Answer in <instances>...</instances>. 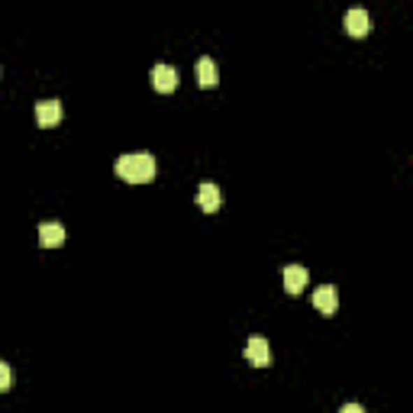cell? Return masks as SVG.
Returning a JSON list of instances; mask_svg holds the SVG:
<instances>
[{
  "mask_svg": "<svg viewBox=\"0 0 413 413\" xmlns=\"http://www.w3.org/2000/svg\"><path fill=\"white\" fill-rule=\"evenodd\" d=\"M117 175L129 184H149L155 175H159V161L149 152H129L117 159Z\"/></svg>",
  "mask_w": 413,
  "mask_h": 413,
  "instance_id": "1",
  "label": "cell"
},
{
  "mask_svg": "<svg viewBox=\"0 0 413 413\" xmlns=\"http://www.w3.org/2000/svg\"><path fill=\"white\" fill-rule=\"evenodd\" d=\"M313 307L323 313V317H333V313L339 310V294L333 284H323L313 291Z\"/></svg>",
  "mask_w": 413,
  "mask_h": 413,
  "instance_id": "2",
  "label": "cell"
},
{
  "mask_svg": "<svg viewBox=\"0 0 413 413\" xmlns=\"http://www.w3.org/2000/svg\"><path fill=\"white\" fill-rule=\"evenodd\" d=\"M36 123L43 129H52L61 123V103L59 101H39L36 103Z\"/></svg>",
  "mask_w": 413,
  "mask_h": 413,
  "instance_id": "3",
  "label": "cell"
},
{
  "mask_svg": "<svg viewBox=\"0 0 413 413\" xmlns=\"http://www.w3.org/2000/svg\"><path fill=\"white\" fill-rule=\"evenodd\" d=\"M245 358L255 365V368H268L271 365V349L265 342V336H252L249 346H245Z\"/></svg>",
  "mask_w": 413,
  "mask_h": 413,
  "instance_id": "4",
  "label": "cell"
},
{
  "mask_svg": "<svg viewBox=\"0 0 413 413\" xmlns=\"http://www.w3.org/2000/svg\"><path fill=\"white\" fill-rule=\"evenodd\" d=\"M149 78H152V87L159 94H171L177 87V75L171 65H155L152 71H149Z\"/></svg>",
  "mask_w": 413,
  "mask_h": 413,
  "instance_id": "5",
  "label": "cell"
},
{
  "mask_svg": "<svg viewBox=\"0 0 413 413\" xmlns=\"http://www.w3.org/2000/svg\"><path fill=\"white\" fill-rule=\"evenodd\" d=\"M281 281H284L287 294H300L310 278H307V268H300V265H287V268L281 271Z\"/></svg>",
  "mask_w": 413,
  "mask_h": 413,
  "instance_id": "6",
  "label": "cell"
},
{
  "mask_svg": "<svg viewBox=\"0 0 413 413\" xmlns=\"http://www.w3.org/2000/svg\"><path fill=\"white\" fill-rule=\"evenodd\" d=\"M219 187L213 184V181H203L201 184V191H197V203H201V210L203 213H217L219 210Z\"/></svg>",
  "mask_w": 413,
  "mask_h": 413,
  "instance_id": "7",
  "label": "cell"
},
{
  "mask_svg": "<svg viewBox=\"0 0 413 413\" xmlns=\"http://www.w3.org/2000/svg\"><path fill=\"white\" fill-rule=\"evenodd\" d=\"M371 29V17L365 10H349L346 13V33L349 36H368Z\"/></svg>",
  "mask_w": 413,
  "mask_h": 413,
  "instance_id": "8",
  "label": "cell"
},
{
  "mask_svg": "<svg viewBox=\"0 0 413 413\" xmlns=\"http://www.w3.org/2000/svg\"><path fill=\"white\" fill-rule=\"evenodd\" d=\"M217 81H219V75H217V61L203 55V59L197 61V85H201V87H217Z\"/></svg>",
  "mask_w": 413,
  "mask_h": 413,
  "instance_id": "9",
  "label": "cell"
},
{
  "mask_svg": "<svg viewBox=\"0 0 413 413\" xmlns=\"http://www.w3.org/2000/svg\"><path fill=\"white\" fill-rule=\"evenodd\" d=\"M39 242H43L45 249H55V245L65 242V229H61L59 223H43V226H39Z\"/></svg>",
  "mask_w": 413,
  "mask_h": 413,
  "instance_id": "10",
  "label": "cell"
},
{
  "mask_svg": "<svg viewBox=\"0 0 413 413\" xmlns=\"http://www.w3.org/2000/svg\"><path fill=\"white\" fill-rule=\"evenodd\" d=\"M10 384H13V371H10L7 362H0V394L10 391Z\"/></svg>",
  "mask_w": 413,
  "mask_h": 413,
  "instance_id": "11",
  "label": "cell"
},
{
  "mask_svg": "<svg viewBox=\"0 0 413 413\" xmlns=\"http://www.w3.org/2000/svg\"><path fill=\"white\" fill-rule=\"evenodd\" d=\"M342 413H365V410L358 404H346V407H342Z\"/></svg>",
  "mask_w": 413,
  "mask_h": 413,
  "instance_id": "12",
  "label": "cell"
}]
</instances>
